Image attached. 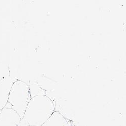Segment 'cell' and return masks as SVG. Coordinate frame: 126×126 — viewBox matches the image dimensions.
I'll list each match as a JSON object with an SVG mask.
<instances>
[{"label":"cell","instance_id":"6da1fadb","mask_svg":"<svg viewBox=\"0 0 126 126\" xmlns=\"http://www.w3.org/2000/svg\"><path fill=\"white\" fill-rule=\"evenodd\" d=\"M55 101L46 95L31 98L25 110L23 119L32 126H41L55 111Z\"/></svg>","mask_w":126,"mask_h":126},{"label":"cell","instance_id":"7a4b0ae2","mask_svg":"<svg viewBox=\"0 0 126 126\" xmlns=\"http://www.w3.org/2000/svg\"><path fill=\"white\" fill-rule=\"evenodd\" d=\"M31 99L28 85L21 80H17L10 90L8 102L15 110L21 119L23 118L27 105Z\"/></svg>","mask_w":126,"mask_h":126},{"label":"cell","instance_id":"3957f363","mask_svg":"<svg viewBox=\"0 0 126 126\" xmlns=\"http://www.w3.org/2000/svg\"><path fill=\"white\" fill-rule=\"evenodd\" d=\"M21 120L19 115L13 109L4 108L0 114V126H18Z\"/></svg>","mask_w":126,"mask_h":126},{"label":"cell","instance_id":"277c9868","mask_svg":"<svg viewBox=\"0 0 126 126\" xmlns=\"http://www.w3.org/2000/svg\"><path fill=\"white\" fill-rule=\"evenodd\" d=\"M17 80V77L10 76L0 81V110L4 109L7 103L10 90Z\"/></svg>","mask_w":126,"mask_h":126},{"label":"cell","instance_id":"5b68a950","mask_svg":"<svg viewBox=\"0 0 126 126\" xmlns=\"http://www.w3.org/2000/svg\"><path fill=\"white\" fill-rule=\"evenodd\" d=\"M41 126H69V122L60 112L55 111L50 118Z\"/></svg>","mask_w":126,"mask_h":126},{"label":"cell","instance_id":"8992f818","mask_svg":"<svg viewBox=\"0 0 126 126\" xmlns=\"http://www.w3.org/2000/svg\"><path fill=\"white\" fill-rule=\"evenodd\" d=\"M28 85L31 98L38 95H46L47 91L41 87L36 80L30 81Z\"/></svg>","mask_w":126,"mask_h":126},{"label":"cell","instance_id":"52a82bcc","mask_svg":"<svg viewBox=\"0 0 126 126\" xmlns=\"http://www.w3.org/2000/svg\"><path fill=\"white\" fill-rule=\"evenodd\" d=\"M10 76L9 66L0 63V81Z\"/></svg>","mask_w":126,"mask_h":126},{"label":"cell","instance_id":"ba28073f","mask_svg":"<svg viewBox=\"0 0 126 126\" xmlns=\"http://www.w3.org/2000/svg\"><path fill=\"white\" fill-rule=\"evenodd\" d=\"M18 126H32L30 125L25 120L23 119L21 120L19 123L18 125Z\"/></svg>","mask_w":126,"mask_h":126},{"label":"cell","instance_id":"9c48e42d","mask_svg":"<svg viewBox=\"0 0 126 126\" xmlns=\"http://www.w3.org/2000/svg\"><path fill=\"white\" fill-rule=\"evenodd\" d=\"M5 108H12V106L11 105V104L8 102L6 104V105L5 106Z\"/></svg>","mask_w":126,"mask_h":126},{"label":"cell","instance_id":"30bf717a","mask_svg":"<svg viewBox=\"0 0 126 126\" xmlns=\"http://www.w3.org/2000/svg\"><path fill=\"white\" fill-rule=\"evenodd\" d=\"M1 111H2V110H0V114H1Z\"/></svg>","mask_w":126,"mask_h":126}]
</instances>
